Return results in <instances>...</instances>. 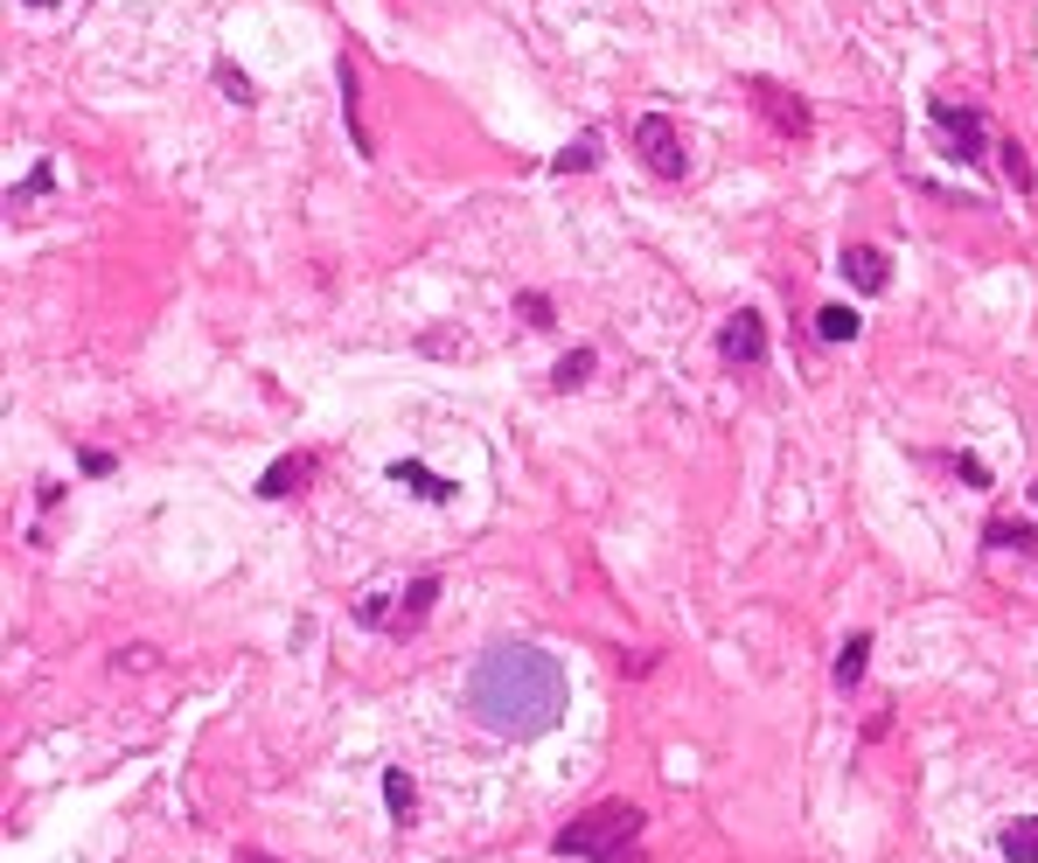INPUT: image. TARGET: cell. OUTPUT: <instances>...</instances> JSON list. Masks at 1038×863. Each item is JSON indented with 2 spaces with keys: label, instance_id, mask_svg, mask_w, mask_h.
I'll use <instances>...</instances> for the list:
<instances>
[{
  "label": "cell",
  "instance_id": "7402d4cb",
  "mask_svg": "<svg viewBox=\"0 0 1038 863\" xmlns=\"http://www.w3.org/2000/svg\"><path fill=\"white\" fill-rule=\"evenodd\" d=\"M237 863H272V856H258V850H237Z\"/></svg>",
  "mask_w": 1038,
  "mask_h": 863
},
{
  "label": "cell",
  "instance_id": "cb8c5ba5",
  "mask_svg": "<svg viewBox=\"0 0 1038 863\" xmlns=\"http://www.w3.org/2000/svg\"><path fill=\"white\" fill-rule=\"evenodd\" d=\"M35 8H49V0H35Z\"/></svg>",
  "mask_w": 1038,
  "mask_h": 863
},
{
  "label": "cell",
  "instance_id": "ffe728a7",
  "mask_svg": "<svg viewBox=\"0 0 1038 863\" xmlns=\"http://www.w3.org/2000/svg\"><path fill=\"white\" fill-rule=\"evenodd\" d=\"M523 320H530V328H551V300H544V293H523Z\"/></svg>",
  "mask_w": 1038,
  "mask_h": 863
},
{
  "label": "cell",
  "instance_id": "9a60e30c",
  "mask_svg": "<svg viewBox=\"0 0 1038 863\" xmlns=\"http://www.w3.org/2000/svg\"><path fill=\"white\" fill-rule=\"evenodd\" d=\"M816 335H823V341H851V335H858V314H851V306H823V314H816Z\"/></svg>",
  "mask_w": 1038,
  "mask_h": 863
},
{
  "label": "cell",
  "instance_id": "2e32d148",
  "mask_svg": "<svg viewBox=\"0 0 1038 863\" xmlns=\"http://www.w3.org/2000/svg\"><path fill=\"white\" fill-rule=\"evenodd\" d=\"M586 376H593V349H572V355H564L558 370H551V383H558V390H579Z\"/></svg>",
  "mask_w": 1038,
  "mask_h": 863
},
{
  "label": "cell",
  "instance_id": "9c48e42d",
  "mask_svg": "<svg viewBox=\"0 0 1038 863\" xmlns=\"http://www.w3.org/2000/svg\"><path fill=\"white\" fill-rule=\"evenodd\" d=\"M307 474H314V459H307V453H293V459H272V467H266V481H258V494L287 502V494H300V488H307Z\"/></svg>",
  "mask_w": 1038,
  "mask_h": 863
},
{
  "label": "cell",
  "instance_id": "8992f818",
  "mask_svg": "<svg viewBox=\"0 0 1038 863\" xmlns=\"http://www.w3.org/2000/svg\"><path fill=\"white\" fill-rule=\"evenodd\" d=\"M719 355H725V362H739V370L767 362V328H760V314H732V320H725V335H719Z\"/></svg>",
  "mask_w": 1038,
  "mask_h": 863
},
{
  "label": "cell",
  "instance_id": "30bf717a",
  "mask_svg": "<svg viewBox=\"0 0 1038 863\" xmlns=\"http://www.w3.org/2000/svg\"><path fill=\"white\" fill-rule=\"evenodd\" d=\"M864 662H872V634H851L837 648V689H858L864 683Z\"/></svg>",
  "mask_w": 1038,
  "mask_h": 863
},
{
  "label": "cell",
  "instance_id": "d6986e66",
  "mask_svg": "<svg viewBox=\"0 0 1038 863\" xmlns=\"http://www.w3.org/2000/svg\"><path fill=\"white\" fill-rule=\"evenodd\" d=\"M217 84H223V98H231V105H252V84H244L237 63H217Z\"/></svg>",
  "mask_w": 1038,
  "mask_h": 863
},
{
  "label": "cell",
  "instance_id": "603a6c76",
  "mask_svg": "<svg viewBox=\"0 0 1038 863\" xmlns=\"http://www.w3.org/2000/svg\"><path fill=\"white\" fill-rule=\"evenodd\" d=\"M1031 502H1038V481H1031Z\"/></svg>",
  "mask_w": 1038,
  "mask_h": 863
},
{
  "label": "cell",
  "instance_id": "ba28073f",
  "mask_svg": "<svg viewBox=\"0 0 1038 863\" xmlns=\"http://www.w3.org/2000/svg\"><path fill=\"white\" fill-rule=\"evenodd\" d=\"M843 272H851L858 293H885V285H893V272H885V252H872V244H851V252H843Z\"/></svg>",
  "mask_w": 1038,
  "mask_h": 863
},
{
  "label": "cell",
  "instance_id": "e0dca14e",
  "mask_svg": "<svg viewBox=\"0 0 1038 863\" xmlns=\"http://www.w3.org/2000/svg\"><path fill=\"white\" fill-rule=\"evenodd\" d=\"M593 161H599V140H572V147H564L551 167H558V175H586Z\"/></svg>",
  "mask_w": 1038,
  "mask_h": 863
},
{
  "label": "cell",
  "instance_id": "52a82bcc",
  "mask_svg": "<svg viewBox=\"0 0 1038 863\" xmlns=\"http://www.w3.org/2000/svg\"><path fill=\"white\" fill-rule=\"evenodd\" d=\"M432 599H440V579H419L398 606H390V634H398V641H405V634H419V627H425V613H432Z\"/></svg>",
  "mask_w": 1038,
  "mask_h": 863
},
{
  "label": "cell",
  "instance_id": "277c9868",
  "mask_svg": "<svg viewBox=\"0 0 1038 863\" xmlns=\"http://www.w3.org/2000/svg\"><path fill=\"white\" fill-rule=\"evenodd\" d=\"M753 105L767 112V126L781 132V140H808V126H816V119H808V105L795 98V91L767 84V77H753Z\"/></svg>",
  "mask_w": 1038,
  "mask_h": 863
},
{
  "label": "cell",
  "instance_id": "5bb4252c",
  "mask_svg": "<svg viewBox=\"0 0 1038 863\" xmlns=\"http://www.w3.org/2000/svg\"><path fill=\"white\" fill-rule=\"evenodd\" d=\"M384 801H390V815H398V821L411 815V801H419V788H411V773H405V766H390V773H384Z\"/></svg>",
  "mask_w": 1038,
  "mask_h": 863
},
{
  "label": "cell",
  "instance_id": "7a4b0ae2",
  "mask_svg": "<svg viewBox=\"0 0 1038 863\" xmlns=\"http://www.w3.org/2000/svg\"><path fill=\"white\" fill-rule=\"evenodd\" d=\"M634 842H641V808L607 801V808L579 815L572 829H558L551 850L558 856H586V863H634Z\"/></svg>",
  "mask_w": 1038,
  "mask_h": 863
},
{
  "label": "cell",
  "instance_id": "4fadbf2b",
  "mask_svg": "<svg viewBox=\"0 0 1038 863\" xmlns=\"http://www.w3.org/2000/svg\"><path fill=\"white\" fill-rule=\"evenodd\" d=\"M1004 856L1011 863H1038V815H1025V821L1004 829Z\"/></svg>",
  "mask_w": 1038,
  "mask_h": 863
},
{
  "label": "cell",
  "instance_id": "3957f363",
  "mask_svg": "<svg viewBox=\"0 0 1038 863\" xmlns=\"http://www.w3.org/2000/svg\"><path fill=\"white\" fill-rule=\"evenodd\" d=\"M634 147H641V161H649V175H663V182H684V175H690L684 132H676L669 112H649V119L634 126Z\"/></svg>",
  "mask_w": 1038,
  "mask_h": 863
},
{
  "label": "cell",
  "instance_id": "ac0fdd59",
  "mask_svg": "<svg viewBox=\"0 0 1038 863\" xmlns=\"http://www.w3.org/2000/svg\"><path fill=\"white\" fill-rule=\"evenodd\" d=\"M996 153H1004V175H1011V188L1025 196V188H1031V161H1025V147H1017V140H1004Z\"/></svg>",
  "mask_w": 1038,
  "mask_h": 863
},
{
  "label": "cell",
  "instance_id": "6da1fadb",
  "mask_svg": "<svg viewBox=\"0 0 1038 863\" xmlns=\"http://www.w3.org/2000/svg\"><path fill=\"white\" fill-rule=\"evenodd\" d=\"M564 703H572V689H564L558 655H544V648H530V641H495L475 662V676H467V711H475L495 738L558 732Z\"/></svg>",
  "mask_w": 1038,
  "mask_h": 863
},
{
  "label": "cell",
  "instance_id": "8fae6325",
  "mask_svg": "<svg viewBox=\"0 0 1038 863\" xmlns=\"http://www.w3.org/2000/svg\"><path fill=\"white\" fill-rule=\"evenodd\" d=\"M390 481L411 488V494H425V502H446V494H453V488L440 481V474H425V467H419V459H398V467H390Z\"/></svg>",
  "mask_w": 1038,
  "mask_h": 863
},
{
  "label": "cell",
  "instance_id": "44dd1931",
  "mask_svg": "<svg viewBox=\"0 0 1038 863\" xmlns=\"http://www.w3.org/2000/svg\"><path fill=\"white\" fill-rule=\"evenodd\" d=\"M955 474H961L969 488H983V481H990V474H983V459H976V453H955Z\"/></svg>",
  "mask_w": 1038,
  "mask_h": 863
},
{
  "label": "cell",
  "instance_id": "5b68a950",
  "mask_svg": "<svg viewBox=\"0 0 1038 863\" xmlns=\"http://www.w3.org/2000/svg\"><path fill=\"white\" fill-rule=\"evenodd\" d=\"M934 132L955 147V161H983V119H976L969 105H948V98H934Z\"/></svg>",
  "mask_w": 1038,
  "mask_h": 863
},
{
  "label": "cell",
  "instance_id": "7c38bea8",
  "mask_svg": "<svg viewBox=\"0 0 1038 863\" xmlns=\"http://www.w3.org/2000/svg\"><path fill=\"white\" fill-rule=\"evenodd\" d=\"M983 536H990L996 550H1025V558H1038V529H1031V523H1011V515H996Z\"/></svg>",
  "mask_w": 1038,
  "mask_h": 863
}]
</instances>
